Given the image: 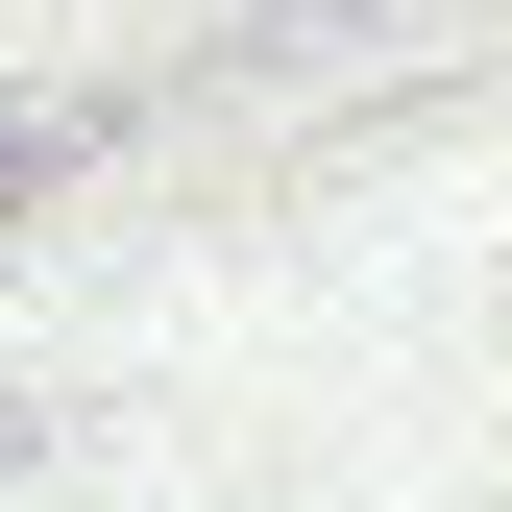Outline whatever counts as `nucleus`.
I'll list each match as a JSON object with an SVG mask.
<instances>
[{
  "instance_id": "nucleus-2",
  "label": "nucleus",
  "mask_w": 512,
  "mask_h": 512,
  "mask_svg": "<svg viewBox=\"0 0 512 512\" xmlns=\"http://www.w3.org/2000/svg\"><path fill=\"white\" fill-rule=\"evenodd\" d=\"M0 464H25V415H0Z\"/></svg>"
},
{
  "instance_id": "nucleus-1",
  "label": "nucleus",
  "mask_w": 512,
  "mask_h": 512,
  "mask_svg": "<svg viewBox=\"0 0 512 512\" xmlns=\"http://www.w3.org/2000/svg\"><path fill=\"white\" fill-rule=\"evenodd\" d=\"M25 171H49V122H0V196H25Z\"/></svg>"
}]
</instances>
